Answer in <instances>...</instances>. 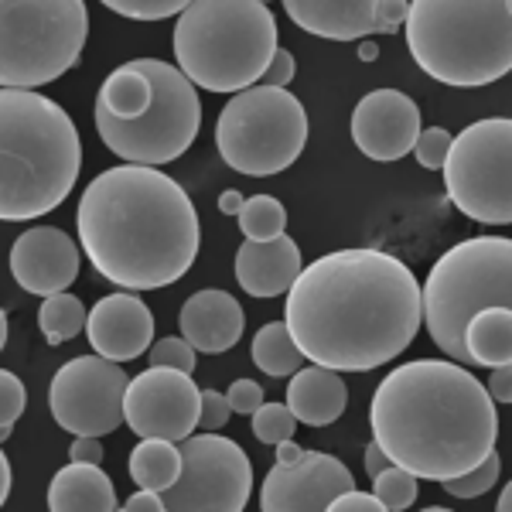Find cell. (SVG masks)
Masks as SVG:
<instances>
[{
  "instance_id": "603a6c76",
  "label": "cell",
  "mask_w": 512,
  "mask_h": 512,
  "mask_svg": "<svg viewBox=\"0 0 512 512\" xmlns=\"http://www.w3.org/2000/svg\"><path fill=\"white\" fill-rule=\"evenodd\" d=\"M117 489L110 475L93 461H72L62 472H55L48 485V509L52 512H113Z\"/></svg>"
},
{
  "instance_id": "db71d44e",
  "label": "cell",
  "mask_w": 512,
  "mask_h": 512,
  "mask_svg": "<svg viewBox=\"0 0 512 512\" xmlns=\"http://www.w3.org/2000/svg\"><path fill=\"white\" fill-rule=\"evenodd\" d=\"M260 4H267V0H260Z\"/></svg>"
},
{
  "instance_id": "3957f363",
  "label": "cell",
  "mask_w": 512,
  "mask_h": 512,
  "mask_svg": "<svg viewBox=\"0 0 512 512\" xmlns=\"http://www.w3.org/2000/svg\"><path fill=\"white\" fill-rule=\"evenodd\" d=\"M369 424L390 465L427 482L465 475L499 441L495 400L482 379L454 359L396 366L376 386Z\"/></svg>"
},
{
  "instance_id": "7bdbcfd3",
  "label": "cell",
  "mask_w": 512,
  "mask_h": 512,
  "mask_svg": "<svg viewBox=\"0 0 512 512\" xmlns=\"http://www.w3.org/2000/svg\"><path fill=\"white\" fill-rule=\"evenodd\" d=\"M485 390L495 403H509L512 400V369L509 366H495L492 369V379L485 383Z\"/></svg>"
},
{
  "instance_id": "8fae6325",
  "label": "cell",
  "mask_w": 512,
  "mask_h": 512,
  "mask_svg": "<svg viewBox=\"0 0 512 512\" xmlns=\"http://www.w3.org/2000/svg\"><path fill=\"white\" fill-rule=\"evenodd\" d=\"M448 198L482 226L512 222V123L506 117L475 120L451 137L441 164Z\"/></svg>"
},
{
  "instance_id": "44dd1931",
  "label": "cell",
  "mask_w": 512,
  "mask_h": 512,
  "mask_svg": "<svg viewBox=\"0 0 512 512\" xmlns=\"http://www.w3.org/2000/svg\"><path fill=\"white\" fill-rule=\"evenodd\" d=\"M379 0H284L297 28L328 41H359L373 35Z\"/></svg>"
},
{
  "instance_id": "f907efd6",
  "label": "cell",
  "mask_w": 512,
  "mask_h": 512,
  "mask_svg": "<svg viewBox=\"0 0 512 512\" xmlns=\"http://www.w3.org/2000/svg\"><path fill=\"white\" fill-rule=\"evenodd\" d=\"M359 55H362V62H373V59H376V45H369V41H362Z\"/></svg>"
},
{
  "instance_id": "7a4b0ae2",
  "label": "cell",
  "mask_w": 512,
  "mask_h": 512,
  "mask_svg": "<svg viewBox=\"0 0 512 512\" xmlns=\"http://www.w3.org/2000/svg\"><path fill=\"white\" fill-rule=\"evenodd\" d=\"M76 226L96 274L127 291L178 284L192 270L202 243L188 192L147 164H117L89 181Z\"/></svg>"
},
{
  "instance_id": "7402d4cb",
  "label": "cell",
  "mask_w": 512,
  "mask_h": 512,
  "mask_svg": "<svg viewBox=\"0 0 512 512\" xmlns=\"http://www.w3.org/2000/svg\"><path fill=\"white\" fill-rule=\"evenodd\" d=\"M349 390H345L342 376L325 366H308L291 373L287 383V407L297 417V424L308 427H328L345 414Z\"/></svg>"
},
{
  "instance_id": "ffe728a7",
  "label": "cell",
  "mask_w": 512,
  "mask_h": 512,
  "mask_svg": "<svg viewBox=\"0 0 512 512\" xmlns=\"http://www.w3.org/2000/svg\"><path fill=\"white\" fill-rule=\"evenodd\" d=\"M178 328L195 352H229L243 335V304L226 291H198L181 304Z\"/></svg>"
},
{
  "instance_id": "ab89813d",
  "label": "cell",
  "mask_w": 512,
  "mask_h": 512,
  "mask_svg": "<svg viewBox=\"0 0 512 512\" xmlns=\"http://www.w3.org/2000/svg\"><path fill=\"white\" fill-rule=\"evenodd\" d=\"M294 72H297L294 52H287V48H280V45H277L274 59H270V65L263 69L260 82H263V86H287V82L294 79Z\"/></svg>"
},
{
  "instance_id": "484cf974",
  "label": "cell",
  "mask_w": 512,
  "mask_h": 512,
  "mask_svg": "<svg viewBox=\"0 0 512 512\" xmlns=\"http://www.w3.org/2000/svg\"><path fill=\"white\" fill-rule=\"evenodd\" d=\"M181 472V451L175 441L164 437H144L134 451H130V478L137 489L164 492Z\"/></svg>"
},
{
  "instance_id": "d4e9b609",
  "label": "cell",
  "mask_w": 512,
  "mask_h": 512,
  "mask_svg": "<svg viewBox=\"0 0 512 512\" xmlns=\"http://www.w3.org/2000/svg\"><path fill=\"white\" fill-rule=\"evenodd\" d=\"M151 106V79L144 76L137 62L120 65L117 72H110L106 82L99 86L96 110L110 113L117 120H134Z\"/></svg>"
},
{
  "instance_id": "f6af8a7d",
  "label": "cell",
  "mask_w": 512,
  "mask_h": 512,
  "mask_svg": "<svg viewBox=\"0 0 512 512\" xmlns=\"http://www.w3.org/2000/svg\"><path fill=\"white\" fill-rule=\"evenodd\" d=\"M362 465H366V475H369V478H376L386 465H390V458H386L383 448H379V444L373 441V444H366V454H362Z\"/></svg>"
},
{
  "instance_id": "5b68a950",
  "label": "cell",
  "mask_w": 512,
  "mask_h": 512,
  "mask_svg": "<svg viewBox=\"0 0 512 512\" xmlns=\"http://www.w3.org/2000/svg\"><path fill=\"white\" fill-rule=\"evenodd\" d=\"M403 35L431 79L489 86L512 69V0H410Z\"/></svg>"
},
{
  "instance_id": "f1b7e54d",
  "label": "cell",
  "mask_w": 512,
  "mask_h": 512,
  "mask_svg": "<svg viewBox=\"0 0 512 512\" xmlns=\"http://www.w3.org/2000/svg\"><path fill=\"white\" fill-rule=\"evenodd\" d=\"M239 219V229H243L246 239H256V243H263V239H274L287 229V209L277 202L274 195H253L243 202V209L236 212Z\"/></svg>"
},
{
  "instance_id": "d6986e66",
  "label": "cell",
  "mask_w": 512,
  "mask_h": 512,
  "mask_svg": "<svg viewBox=\"0 0 512 512\" xmlns=\"http://www.w3.org/2000/svg\"><path fill=\"white\" fill-rule=\"evenodd\" d=\"M301 246L287 233L274 239H246L236 253V280L250 297H280L301 274Z\"/></svg>"
},
{
  "instance_id": "ee69618b",
  "label": "cell",
  "mask_w": 512,
  "mask_h": 512,
  "mask_svg": "<svg viewBox=\"0 0 512 512\" xmlns=\"http://www.w3.org/2000/svg\"><path fill=\"white\" fill-rule=\"evenodd\" d=\"M123 509H130V512H161V509H164L161 492H154V489H140V492L130 495L127 502H123Z\"/></svg>"
},
{
  "instance_id": "8d00e7d4",
  "label": "cell",
  "mask_w": 512,
  "mask_h": 512,
  "mask_svg": "<svg viewBox=\"0 0 512 512\" xmlns=\"http://www.w3.org/2000/svg\"><path fill=\"white\" fill-rule=\"evenodd\" d=\"M233 410H229L226 393L219 390H202V410H198V427L202 431H222L229 424Z\"/></svg>"
},
{
  "instance_id": "8992f818",
  "label": "cell",
  "mask_w": 512,
  "mask_h": 512,
  "mask_svg": "<svg viewBox=\"0 0 512 512\" xmlns=\"http://www.w3.org/2000/svg\"><path fill=\"white\" fill-rule=\"evenodd\" d=\"M277 52V21L260 0H192L175 24V59L195 89L239 93Z\"/></svg>"
},
{
  "instance_id": "e575fe53",
  "label": "cell",
  "mask_w": 512,
  "mask_h": 512,
  "mask_svg": "<svg viewBox=\"0 0 512 512\" xmlns=\"http://www.w3.org/2000/svg\"><path fill=\"white\" fill-rule=\"evenodd\" d=\"M451 137L444 127H427V130H420L417 140H414V154H417V161L424 164L427 171H441V164L444 158H448V151H451Z\"/></svg>"
},
{
  "instance_id": "f5cc1de1",
  "label": "cell",
  "mask_w": 512,
  "mask_h": 512,
  "mask_svg": "<svg viewBox=\"0 0 512 512\" xmlns=\"http://www.w3.org/2000/svg\"><path fill=\"white\" fill-rule=\"evenodd\" d=\"M11 431H14V424H4V427H0V444H4L7 437H11Z\"/></svg>"
},
{
  "instance_id": "cb8c5ba5",
  "label": "cell",
  "mask_w": 512,
  "mask_h": 512,
  "mask_svg": "<svg viewBox=\"0 0 512 512\" xmlns=\"http://www.w3.org/2000/svg\"><path fill=\"white\" fill-rule=\"evenodd\" d=\"M468 366H512V308H485L465 325Z\"/></svg>"
},
{
  "instance_id": "bcb514c9",
  "label": "cell",
  "mask_w": 512,
  "mask_h": 512,
  "mask_svg": "<svg viewBox=\"0 0 512 512\" xmlns=\"http://www.w3.org/2000/svg\"><path fill=\"white\" fill-rule=\"evenodd\" d=\"M246 195L236 192V188H226V192L219 195V212H226V216H236L239 209H243Z\"/></svg>"
},
{
  "instance_id": "60d3db41",
  "label": "cell",
  "mask_w": 512,
  "mask_h": 512,
  "mask_svg": "<svg viewBox=\"0 0 512 512\" xmlns=\"http://www.w3.org/2000/svg\"><path fill=\"white\" fill-rule=\"evenodd\" d=\"M332 512H379L383 506H379V499L376 495H369V492H359V489H349V492H342L338 499L328 506Z\"/></svg>"
},
{
  "instance_id": "83f0119b",
  "label": "cell",
  "mask_w": 512,
  "mask_h": 512,
  "mask_svg": "<svg viewBox=\"0 0 512 512\" xmlns=\"http://www.w3.org/2000/svg\"><path fill=\"white\" fill-rule=\"evenodd\" d=\"M86 315H89V311L82 308L79 297L59 291V294H48L45 301H41L38 328H41V335H45L48 345H62V342L76 338L82 328H86Z\"/></svg>"
},
{
  "instance_id": "4dcf8cb0",
  "label": "cell",
  "mask_w": 512,
  "mask_h": 512,
  "mask_svg": "<svg viewBox=\"0 0 512 512\" xmlns=\"http://www.w3.org/2000/svg\"><path fill=\"white\" fill-rule=\"evenodd\" d=\"M502 472V461H499V451H489L475 468H468L465 475H454V478H444V492L454 495V499H475V495H485L492 492L495 478Z\"/></svg>"
},
{
  "instance_id": "f35d334b",
  "label": "cell",
  "mask_w": 512,
  "mask_h": 512,
  "mask_svg": "<svg viewBox=\"0 0 512 512\" xmlns=\"http://www.w3.org/2000/svg\"><path fill=\"white\" fill-rule=\"evenodd\" d=\"M407 7H410V0H379L376 18H373V31H379V35H396V31H403Z\"/></svg>"
},
{
  "instance_id": "5bb4252c",
  "label": "cell",
  "mask_w": 512,
  "mask_h": 512,
  "mask_svg": "<svg viewBox=\"0 0 512 512\" xmlns=\"http://www.w3.org/2000/svg\"><path fill=\"white\" fill-rule=\"evenodd\" d=\"M198 410H202V390L192 383V373L151 366L147 373L127 379L123 424L137 437L185 441L198 427Z\"/></svg>"
},
{
  "instance_id": "ac0fdd59",
  "label": "cell",
  "mask_w": 512,
  "mask_h": 512,
  "mask_svg": "<svg viewBox=\"0 0 512 512\" xmlns=\"http://www.w3.org/2000/svg\"><path fill=\"white\" fill-rule=\"evenodd\" d=\"M86 335L96 355L110 362H130L154 342V315L137 294H106L86 315Z\"/></svg>"
},
{
  "instance_id": "1f68e13d",
  "label": "cell",
  "mask_w": 512,
  "mask_h": 512,
  "mask_svg": "<svg viewBox=\"0 0 512 512\" xmlns=\"http://www.w3.org/2000/svg\"><path fill=\"white\" fill-rule=\"evenodd\" d=\"M294 427H297V417L291 414L287 403H260L253 410V434L256 441L263 444H277L284 437H294Z\"/></svg>"
},
{
  "instance_id": "6da1fadb",
  "label": "cell",
  "mask_w": 512,
  "mask_h": 512,
  "mask_svg": "<svg viewBox=\"0 0 512 512\" xmlns=\"http://www.w3.org/2000/svg\"><path fill=\"white\" fill-rule=\"evenodd\" d=\"M420 284L396 256L355 246L301 267L284 325L304 359L335 373L393 362L420 332Z\"/></svg>"
},
{
  "instance_id": "d590c367",
  "label": "cell",
  "mask_w": 512,
  "mask_h": 512,
  "mask_svg": "<svg viewBox=\"0 0 512 512\" xmlns=\"http://www.w3.org/2000/svg\"><path fill=\"white\" fill-rule=\"evenodd\" d=\"M24 407H28V393H24V383L11 369H0V427L14 424Z\"/></svg>"
},
{
  "instance_id": "f546056e",
  "label": "cell",
  "mask_w": 512,
  "mask_h": 512,
  "mask_svg": "<svg viewBox=\"0 0 512 512\" xmlns=\"http://www.w3.org/2000/svg\"><path fill=\"white\" fill-rule=\"evenodd\" d=\"M417 475H410L407 468L400 465H386L383 472L373 478V495L379 499V506L390 509V512H400V509H410L417 502Z\"/></svg>"
},
{
  "instance_id": "9a60e30c",
  "label": "cell",
  "mask_w": 512,
  "mask_h": 512,
  "mask_svg": "<svg viewBox=\"0 0 512 512\" xmlns=\"http://www.w3.org/2000/svg\"><path fill=\"white\" fill-rule=\"evenodd\" d=\"M355 489V478L335 454L301 451L294 465H274L263 478V512H325L342 492Z\"/></svg>"
},
{
  "instance_id": "30bf717a",
  "label": "cell",
  "mask_w": 512,
  "mask_h": 512,
  "mask_svg": "<svg viewBox=\"0 0 512 512\" xmlns=\"http://www.w3.org/2000/svg\"><path fill=\"white\" fill-rule=\"evenodd\" d=\"M137 65L151 79V106L134 120H117L96 110V130L120 161L158 168L181 158L195 144L202 130V103L178 65L161 59H137Z\"/></svg>"
},
{
  "instance_id": "52a82bcc",
  "label": "cell",
  "mask_w": 512,
  "mask_h": 512,
  "mask_svg": "<svg viewBox=\"0 0 512 512\" xmlns=\"http://www.w3.org/2000/svg\"><path fill=\"white\" fill-rule=\"evenodd\" d=\"M485 308H512V243L472 236L451 246L420 287V328L454 362H468L465 325Z\"/></svg>"
},
{
  "instance_id": "7dc6e473",
  "label": "cell",
  "mask_w": 512,
  "mask_h": 512,
  "mask_svg": "<svg viewBox=\"0 0 512 512\" xmlns=\"http://www.w3.org/2000/svg\"><path fill=\"white\" fill-rule=\"evenodd\" d=\"M297 458H301V444H294L291 437L277 441V465H294Z\"/></svg>"
},
{
  "instance_id": "4316f807",
  "label": "cell",
  "mask_w": 512,
  "mask_h": 512,
  "mask_svg": "<svg viewBox=\"0 0 512 512\" xmlns=\"http://www.w3.org/2000/svg\"><path fill=\"white\" fill-rule=\"evenodd\" d=\"M253 362L260 373L284 379L301 369L304 355L294 345V338L287 332L284 321H270V325H263L253 338Z\"/></svg>"
},
{
  "instance_id": "e0dca14e",
  "label": "cell",
  "mask_w": 512,
  "mask_h": 512,
  "mask_svg": "<svg viewBox=\"0 0 512 512\" xmlns=\"http://www.w3.org/2000/svg\"><path fill=\"white\" fill-rule=\"evenodd\" d=\"M11 274L21 291L48 297L59 294L79 277V246L55 226H35L11 246Z\"/></svg>"
},
{
  "instance_id": "b9f144b4",
  "label": "cell",
  "mask_w": 512,
  "mask_h": 512,
  "mask_svg": "<svg viewBox=\"0 0 512 512\" xmlns=\"http://www.w3.org/2000/svg\"><path fill=\"white\" fill-rule=\"evenodd\" d=\"M69 458L72 461H93V465H99V461H103V444H99V437L76 434V441H72V448H69Z\"/></svg>"
},
{
  "instance_id": "c3c4849f",
  "label": "cell",
  "mask_w": 512,
  "mask_h": 512,
  "mask_svg": "<svg viewBox=\"0 0 512 512\" xmlns=\"http://www.w3.org/2000/svg\"><path fill=\"white\" fill-rule=\"evenodd\" d=\"M7 495H11V461L0 451V506L7 502Z\"/></svg>"
},
{
  "instance_id": "ba28073f",
  "label": "cell",
  "mask_w": 512,
  "mask_h": 512,
  "mask_svg": "<svg viewBox=\"0 0 512 512\" xmlns=\"http://www.w3.org/2000/svg\"><path fill=\"white\" fill-rule=\"evenodd\" d=\"M86 38V0H0V86H48L79 62Z\"/></svg>"
},
{
  "instance_id": "816d5d0a",
  "label": "cell",
  "mask_w": 512,
  "mask_h": 512,
  "mask_svg": "<svg viewBox=\"0 0 512 512\" xmlns=\"http://www.w3.org/2000/svg\"><path fill=\"white\" fill-rule=\"evenodd\" d=\"M4 345H7V315L0 308V352H4Z\"/></svg>"
},
{
  "instance_id": "277c9868",
  "label": "cell",
  "mask_w": 512,
  "mask_h": 512,
  "mask_svg": "<svg viewBox=\"0 0 512 512\" xmlns=\"http://www.w3.org/2000/svg\"><path fill=\"white\" fill-rule=\"evenodd\" d=\"M79 168L82 140L69 113L35 89L0 86V222L59 209Z\"/></svg>"
},
{
  "instance_id": "836d02e7",
  "label": "cell",
  "mask_w": 512,
  "mask_h": 512,
  "mask_svg": "<svg viewBox=\"0 0 512 512\" xmlns=\"http://www.w3.org/2000/svg\"><path fill=\"white\" fill-rule=\"evenodd\" d=\"M147 359H151V366H171V369H181V373H195V349L181 335L154 342Z\"/></svg>"
},
{
  "instance_id": "681fc988",
  "label": "cell",
  "mask_w": 512,
  "mask_h": 512,
  "mask_svg": "<svg viewBox=\"0 0 512 512\" xmlns=\"http://www.w3.org/2000/svg\"><path fill=\"white\" fill-rule=\"evenodd\" d=\"M512 509V485H506V489L499 492V512H509Z\"/></svg>"
},
{
  "instance_id": "9c48e42d",
  "label": "cell",
  "mask_w": 512,
  "mask_h": 512,
  "mask_svg": "<svg viewBox=\"0 0 512 512\" xmlns=\"http://www.w3.org/2000/svg\"><path fill=\"white\" fill-rule=\"evenodd\" d=\"M308 144V110L284 86L233 93L216 120V147L239 175L270 178L287 171Z\"/></svg>"
},
{
  "instance_id": "d6a6232c",
  "label": "cell",
  "mask_w": 512,
  "mask_h": 512,
  "mask_svg": "<svg viewBox=\"0 0 512 512\" xmlns=\"http://www.w3.org/2000/svg\"><path fill=\"white\" fill-rule=\"evenodd\" d=\"M99 4H106L113 14L130 21H164L185 11L192 0H99Z\"/></svg>"
},
{
  "instance_id": "7c38bea8",
  "label": "cell",
  "mask_w": 512,
  "mask_h": 512,
  "mask_svg": "<svg viewBox=\"0 0 512 512\" xmlns=\"http://www.w3.org/2000/svg\"><path fill=\"white\" fill-rule=\"evenodd\" d=\"M181 472L161 492L171 512H239L253 492V465L246 451L216 431L178 441Z\"/></svg>"
},
{
  "instance_id": "2e32d148",
  "label": "cell",
  "mask_w": 512,
  "mask_h": 512,
  "mask_svg": "<svg viewBox=\"0 0 512 512\" xmlns=\"http://www.w3.org/2000/svg\"><path fill=\"white\" fill-rule=\"evenodd\" d=\"M352 140L366 158L400 161L414 151L420 127L417 103L400 89H373L352 110Z\"/></svg>"
},
{
  "instance_id": "4fadbf2b",
  "label": "cell",
  "mask_w": 512,
  "mask_h": 512,
  "mask_svg": "<svg viewBox=\"0 0 512 512\" xmlns=\"http://www.w3.org/2000/svg\"><path fill=\"white\" fill-rule=\"evenodd\" d=\"M127 379L130 376L120 369V362L103 355H79L65 362L48 386V410L55 424L69 434H113L123 424Z\"/></svg>"
},
{
  "instance_id": "74e56055",
  "label": "cell",
  "mask_w": 512,
  "mask_h": 512,
  "mask_svg": "<svg viewBox=\"0 0 512 512\" xmlns=\"http://www.w3.org/2000/svg\"><path fill=\"white\" fill-rule=\"evenodd\" d=\"M226 400H229V410H233V414L253 417V410L263 403V386L253 383V379H236V383L229 386Z\"/></svg>"
}]
</instances>
